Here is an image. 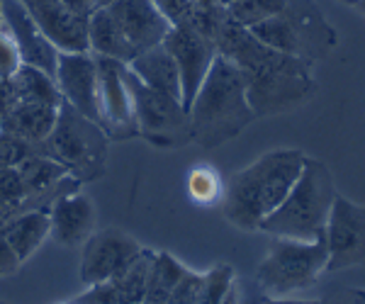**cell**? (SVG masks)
Masks as SVG:
<instances>
[{"mask_svg":"<svg viewBox=\"0 0 365 304\" xmlns=\"http://www.w3.org/2000/svg\"><path fill=\"white\" fill-rule=\"evenodd\" d=\"M217 51L232 58L246 80V95L256 117H275L307 103L314 93L312 63L261 44L246 27L222 20L215 34Z\"/></svg>","mask_w":365,"mask_h":304,"instance_id":"cell-1","label":"cell"},{"mask_svg":"<svg viewBox=\"0 0 365 304\" xmlns=\"http://www.w3.org/2000/svg\"><path fill=\"white\" fill-rule=\"evenodd\" d=\"M307 156L297 149H275L258 156L227 180L222 212L244 231H258L261 221L285 200Z\"/></svg>","mask_w":365,"mask_h":304,"instance_id":"cell-2","label":"cell"},{"mask_svg":"<svg viewBox=\"0 0 365 304\" xmlns=\"http://www.w3.org/2000/svg\"><path fill=\"white\" fill-rule=\"evenodd\" d=\"M187 117L192 142L202 149H217L232 142L256 120L246 95V80L232 58L217 51Z\"/></svg>","mask_w":365,"mask_h":304,"instance_id":"cell-3","label":"cell"},{"mask_svg":"<svg viewBox=\"0 0 365 304\" xmlns=\"http://www.w3.org/2000/svg\"><path fill=\"white\" fill-rule=\"evenodd\" d=\"M336 195L339 192L331 171L322 161L307 156L295 185L285 195V200L261 221L258 231H266L278 239L312 241L327 229Z\"/></svg>","mask_w":365,"mask_h":304,"instance_id":"cell-4","label":"cell"},{"mask_svg":"<svg viewBox=\"0 0 365 304\" xmlns=\"http://www.w3.org/2000/svg\"><path fill=\"white\" fill-rule=\"evenodd\" d=\"M108 134L98 122L88 120L68 103L58 105L56 122L49 137L39 144V154L49 156L68 168L78 183L96 180L105 173V156H108Z\"/></svg>","mask_w":365,"mask_h":304,"instance_id":"cell-5","label":"cell"},{"mask_svg":"<svg viewBox=\"0 0 365 304\" xmlns=\"http://www.w3.org/2000/svg\"><path fill=\"white\" fill-rule=\"evenodd\" d=\"M329 248L327 234L312 241L273 236L266 258L256 268V283L268 297H287L290 292L307 290L327 273Z\"/></svg>","mask_w":365,"mask_h":304,"instance_id":"cell-6","label":"cell"},{"mask_svg":"<svg viewBox=\"0 0 365 304\" xmlns=\"http://www.w3.org/2000/svg\"><path fill=\"white\" fill-rule=\"evenodd\" d=\"M125 80L137 122V137H144L149 144L163 149H175L192 142L190 117L180 100L144 85L129 68L125 71Z\"/></svg>","mask_w":365,"mask_h":304,"instance_id":"cell-7","label":"cell"},{"mask_svg":"<svg viewBox=\"0 0 365 304\" xmlns=\"http://www.w3.org/2000/svg\"><path fill=\"white\" fill-rule=\"evenodd\" d=\"M175 58V66L180 73V100L182 108L190 110L192 100H195L200 85H202L205 75H207L212 61L217 56V44L207 34H202L190 22L182 25H173L166 39L161 42Z\"/></svg>","mask_w":365,"mask_h":304,"instance_id":"cell-8","label":"cell"},{"mask_svg":"<svg viewBox=\"0 0 365 304\" xmlns=\"http://www.w3.org/2000/svg\"><path fill=\"white\" fill-rule=\"evenodd\" d=\"M96 56V54H93ZM98 63V125L108 139L137 137L132 100H129L125 71L127 63L108 56H96Z\"/></svg>","mask_w":365,"mask_h":304,"instance_id":"cell-9","label":"cell"},{"mask_svg":"<svg viewBox=\"0 0 365 304\" xmlns=\"http://www.w3.org/2000/svg\"><path fill=\"white\" fill-rule=\"evenodd\" d=\"M141 243L122 229L93 231L83 243L81 256V283L86 288L125 273L129 266L141 256Z\"/></svg>","mask_w":365,"mask_h":304,"instance_id":"cell-10","label":"cell"},{"mask_svg":"<svg viewBox=\"0 0 365 304\" xmlns=\"http://www.w3.org/2000/svg\"><path fill=\"white\" fill-rule=\"evenodd\" d=\"M327 273H339L365 263V204L336 195L327 221Z\"/></svg>","mask_w":365,"mask_h":304,"instance_id":"cell-11","label":"cell"},{"mask_svg":"<svg viewBox=\"0 0 365 304\" xmlns=\"http://www.w3.org/2000/svg\"><path fill=\"white\" fill-rule=\"evenodd\" d=\"M54 80L63 103L98 122V63L91 51H58Z\"/></svg>","mask_w":365,"mask_h":304,"instance_id":"cell-12","label":"cell"},{"mask_svg":"<svg viewBox=\"0 0 365 304\" xmlns=\"http://www.w3.org/2000/svg\"><path fill=\"white\" fill-rule=\"evenodd\" d=\"M0 20L8 27V32L13 34L22 63L54 75L58 49L46 39V34L32 20L25 5L20 0H0Z\"/></svg>","mask_w":365,"mask_h":304,"instance_id":"cell-13","label":"cell"},{"mask_svg":"<svg viewBox=\"0 0 365 304\" xmlns=\"http://www.w3.org/2000/svg\"><path fill=\"white\" fill-rule=\"evenodd\" d=\"M58 51H91L88 17L71 10L63 0H20Z\"/></svg>","mask_w":365,"mask_h":304,"instance_id":"cell-14","label":"cell"},{"mask_svg":"<svg viewBox=\"0 0 365 304\" xmlns=\"http://www.w3.org/2000/svg\"><path fill=\"white\" fill-rule=\"evenodd\" d=\"M105 8L120 22L122 32H125V37L137 54L161 44L170 32V27H173L154 0H115Z\"/></svg>","mask_w":365,"mask_h":304,"instance_id":"cell-15","label":"cell"},{"mask_svg":"<svg viewBox=\"0 0 365 304\" xmlns=\"http://www.w3.org/2000/svg\"><path fill=\"white\" fill-rule=\"evenodd\" d=\"M154 251L144 248L141 256L120 276L105 280V283L91 285L83 295L76 297L78 304H141L146 295V285L151 276V263H154Z\"/></svg>","mask_w":365,"mask_h":304,"instance_id":"cell-16","label":"cell"},{"mask_svg":"<svg viewBox=\"0 0 365 304\" xmlns=\"http://www.w3.org/2000/svg\"><path fill=\"white\" fill-rule=\"evenodd\" d=\"M49 224L58 246H81L96 226V204L81 190L58 195L49 204Z\"/></svg>","mask_w":365,"mask_h":304,"instance_id":"cell-17","label":"cell"},{"mask_svg":"<svg viewBox=\"0 0 365 304\" xmlns=\"http://www.w3.org/2000/svg\"><path fill=\"white\" fill-rule=\"evenodd\" d=\"M127 68L137 75L144 85L154 88V90L163 93V95H168V98L180 100L178 66H175V58L170 56V51L163 44H156V46H151V49L139 51V54L127 63Z\"/></svg>","mask_w":365,"mask_h":304,"instance_id":"cell-18","label":"cell"},{"mask_svg":"<svg viewBox=\"0 0 365 304\" xmlns=\"http://www.w3.org/2000/svg\"><path fill=\"white\" fill-rule=\"evenodd\" d=\"M10 246L15 248L17 258L25 263L32 258L46 239H51V224H49V204L46 207H32L25 212L15 214L0 226Z\"/></svg>","mask_w":365,"mask_h":304,"instance_id":"cell-19","label":"cell"},{"mask_svg":"<svg viewBox=\"0 0 365 304\" xmlns=\"http://www.w3.org/2000/svg\"><path fill=\"white\" fill-rule=\"evenodd\" d=\"M88 44H91V54L108 56L115 61L129 63L137 51L129 44V39L122 32L120 22L115 20L108 8H96L93 15L88 17Z\"/></svg>","mask_w":365,"mask_h":304,"instance_id":"cell-20","label":"cell"},{"mask_svg":"<svg viewBox=\"0 0 365 304\" xmlns=\"http://www.w3.org/2000/svg\"><path fill=\"white\" fill-rule=\"evenodd\" d=\"M56 112H58V105L15 103L8 112L0 117V130L13 132L17 137L39 146L49 137L51 127L56 122Z\"/></svg>","mask_w":365,"mask_h":304,"instance_id":"cell-21","label":"cell"},{"mask_svg":"<svg viewBox=\"0 0 365 304\" xmlns=\"http://www.w3.org/2000/svg\"><path fill=\"white\" fill-rule=\"evenodd\" d=\"M17 103H37V105H61V93L56 88L54 75L39 71L34 66L22 63L17 73L10 78Z\"/></svg>","mask_w":365,"mask_h":304,"instance_id":"cell-22","label":"cell"},{"mask_svg":"<svg viewBox=\"0 0 365 304\" xmlns=\"http://www.w3.org/2000/svg\"><path fill=\"white\" fill-rule=\"evenodd\" d=\"M187 268L173 258L170 253H156L154 263H151V276L149 285H146V295L141 304H168L170 292L180 283Z\"/></svg>","mask_w":365,"mask_h":304,"instance_id":"cell-23","label":"cell"},{"mask_svg":"<svg viewBox=\"0 0 365 304\" xmlns=\"http://www.w3.org/2000/svg\"><path fill=\"white\" fill-rule=\"evenodd\" d=\"M0 207L15 217V214L32 209V197L25 188V180L17 168H0Z\"/></svg>","mask_w":365,"mask_h":304,"instance_id":"cell-24","label":"cell"},{"mask_svg":"<svg viewBox=\"0 0 365 304\" xmlns=\"http://www.w3.org/2000/svg\"><path fill=\"white\" fill-rule=\"evenodd\" d=\"M187 195L197 204H215L222 202L225 195V183H222L220 173L210 166H195L187 173Z\"/></svg>","mask_w":365,"mask_h":304,"instance_id":"cell-25","label":"cell"},{"mask_svg":"<svg viewBox=\"0 0 365 304\" xmlns=\"http://www.w3.org/2000/svg\"><path fill=\"white\" fill-rule=\"evenodd\" d=\"M234 280H237V273L232 266H227V263L215 266L210 273H205L202 283H200V304H222Z\"/></svg>","mask_w":365,"mask_h":304,"instance_id":"cell-26","label":"cell"},{"mask_svg":"<svg viewBox=\"0 0 365 304\" xmlns=\"http://www.w3.org/2000/svg\"><path fill=\"white\" fill-rule=\"evenodd\" d=\"M39 146L27 142V139L17 137L13 132L0 130V168H17L22 161L37 154Z\"/></svg>","mask_w":365,"mask_h":304,"instance_id":"cell-27","label":"cell"},{"mask_svg":"<svg viewBox=\"0 0 365 304\" xmlns=\"http://www.w3.org/2000/svg\"><path fill=\"white\" fill-rule=\"evenodd\" d=\"M20 66H22V58L20 51H17L13 34L8 32V27L0 20V78H13Z\"/></svg>","mask_w":365,"mask_h":304,"instance_id":"cell-28","label":"cell"},{"mask_svg":"<svg viewBox=\"0 0 365 304\" xmlns=\"http://www.w3.org/2000/svg\"><path fill=\"white\" fill-rule=\"evenodd\" d=\"M163 15L170 20V25H182V22H190L192 13H195V5L192 0H154Z\"/></svg>","mask_w":365,"mask_h":304,"instance_id":"cell-29","label":"cell"},{"mask_svg":"<svg viewBox=\"0 0 365 304\" xmlns=\"http://www.w3.org/2000/svg\"><path fill=\"white\" fill-rule=\"evenodd\" d=\"M22 261L17 258L15 248L10 246V241L5 239V234L0 231V278H10L20 271Z\"/></svg>","mask_w":365,"mask_h":304,"instance_id":"cell-30","label":"cell"},{"mask_svg":"<svg viewBox=\"0 0 365 304\" xmlns=\"http://www.w3.org/2000/svg\"><path fill=\"white\" fill-rule=\"evenodd\" d=\"M15 103H17V98H15V90H13L10 78H0V117L8 112Z\"/></svg>","mask_w":365,"mask_h":304,"instance_id":"cell-31","label":"cell"},{"mask_svg":"<svg viewBox=\"0 0 365 304\" xmlns=\"http://www.w3.org/2000/svg\"><path fill=\"white\" fill-rule=\"evenodd\" d=\"M319 304H365V292L363 290H346L341 295L331 297L327 302H319Z\"/></svg>","mask_w":365,"mask_h":304,"instance_id":"cell-32","label":"cell"},{"mask_svg":"<svg viewBox=\"0 0 365 304\" xmlns=\"http://www.w3.org/2000/svg\"><path fill=\"white\" fill-rule=\"evenodd\" d=\"M63 3H66L71 10H76L78 15H83V17H91L93 10L98 8L96 0H63Z\"/></svg>","mask_w":365,"mask_h":304,"instance_id":"cell-33","label":"cell"},{"mask_svg":"<svg viewBox=\"0 0 365 304\" xmlns=\"http://www.w3.org/2000/svg\"><path fill=\"white\" fill-rule=\"evenodd\" d=\"M222 304H241V285H239V280H234V285L229 288V292L225 295Z\"/></svg>","mask_w":365,"mask_h":304,"instance_id":"cell-34","label":"cell"},{"mask_svg":"<svg viewBox=\"0 0 365 304\" xmlns=\"http://www.w3.org/2000/svg\"><path fill=\"white\" fill-rule=\"evenodd\" d=\"M263 304H319V302H312V300H287V297H270Z\"/></svg>","mask_w":365,"mask_h":304,"instance_id":"cell-35","label":"cell"},{"mask_svg":"<svg viewBox=\"0 0 365 304\" xmlns=\"http://www.w3.org/2000/svg\"><path fill=\"white\" fill-rule=\"evenodd\" d=\"M8 219H10V214L5 212L3 207H0V226H3V224H5V221H8Z\"/></svg>","mask_w":365,"mask_h":304,"instance_id":"cell-36","label":"cell"},{"mask_svg":"<svg viewBox=\"0 0 365 304\" xmlns=\"http://www.w3.org/2000/svg\"><path fill=\"white\" fill-rule=\"evenodd\" d=\"M353 8H358L365 15V0H356V5H353Z\"/></svg>","mask_w":365,"mask_h":304,"instance_id":"cell-37","label":"cell"},{"mask_svg":"<svg viewBox=\"0 0 365 304\" xmlns=\"http://www.w3.org/2000/svg\"><path fill=\"white\" fill-rule=\"evenodd\" d=\"M96 3H98V8H105V5L115 3V0H96Z\"/></svg>","mask_w":365,"mask_h":304,"instance_id":"cell-38","label":"cell"},{"mask_svg":"<svg viewBox=\"0 0 365 304\" xmlns=\"http://www.w3.org/2000/svg\"><path fill=\"white\" fill-rule=\"evenodd\" d=\"M192 3H197V5H200V3H202V5H207V3H212V0H192Z\"/></svg>","mask_w":365,"mask_h":304,"instance_id":"cell-39","label":"cell"},{"mask_svg":"<svg viewBox=\"0 0 365 304\" xmlns=\"http://www.w3.org/2000/svg\"><path fill=\"white\" fill-rule=\"evenodd\" d=\"M344 5H356V0H341Z\"/></svg>","mask_w":365,"mask_h":304,"instance_id":"cell-40","label":"cell"},{"mask_svg":"<svg viewBox=\"0 0 365 304\" xmlns=\"http://www.w3.org/2000/svg\"><path fill=\"white\" fill-rule=\"evenodd\" d=\"M0 304H8V302H3V300H0Z\"/></svg>","mask_w":365,"mask_h":304,"instance_id":"cell-41","label":"cell"},{"mask_svg":"<svg viewBox=\"0 0 365 304\" xmlns=\"http://www.w3.org/2000/svg\"><path fill=\"white\" fill-rule=\"evenodd\" d=\"M68 304H78V302H68Z\"/></svg>","mask_w":365,"mask_h":304,"instance_id":"cell-42","label":"cell"}]
</instances>
